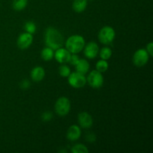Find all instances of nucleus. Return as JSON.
I'll return each instance as SVG.
<instances>
[{
  "label": "nucleus",
  "mask_w": 153,
  "mask_h": 153,
  "mask_svg": "<svg viewBox=\"0 0 153 153\" xmlns=\"http://www.w3.org/2000/svg\"><path fill=\"white\" fill-rule=\"evenodd\" d=\"M45 43L48 47L53 50L62 47L64 44V37L59 31L52 27H49L45 32Z\"/></svg>",
  "instance_id": "obj_1"
},
{
  "label": "nucleus",
  "mask_w": 153,
  "mask_h": 153,
  "mask_svg": "<svg viewBox=\"0 0 153 153\" xmlns=\"http://www.w3.org/2000/svg\"><path fill=\"white\" fill-rule=\"evenodd\" d=\"M66 48L72 54L79 53L85 46V40L81 35H72L65 43Z\"/></svg>",
  "instance_id": "obj_2"
},
{
  "label": "nucleus",
  "mask_w": 153,
  "mask_h": 153,
  "mask_svg": "<svg viewBox=\"0 0 153 153\" xmlns=\"http://www.w3.org/2000/svg\"><path fill=\"white\" fill-rule=\"evenodd\" d=\"M99 40L105 45H109L115 38V31L112 27L104 26L99 32Z\"/></svg>",
  "instance_id": "obj_3"
},
{
  "label": "nucleus",
  "mask_w": 153,
  "mask_h": 153,
  "mask_svg": "<svg viewBox=\"0 0 153 153\" xmlns=\"http://www.w3.org/2000/svg\"><path fill=\"white\" fill-rule=\"evenodd\" d=\"M70 108H71V103H70V100L67 97H60L55 102V111L60 116L67 115L70 112Z\"/></svg>",
  "instance_id": "obj_4"
},
{
  "label": "nucleus",
  "mask_w": 153,
  "mask_h": 153,
  "mask_svg": "<svg viewBox=\"0 0 153 153\" xmlns=\"http://www.w3.org/2000/svg\"><path fill=\"white\" fill-rule=\"evenodd\" d=\"M87 82L90 85V86L93 88H100L104 83V78H103L102 73L98 70H93L89 73L88 76Z\"/></svg>",
  "instance_id": "obj_5"
},
{
  "label": "nucleus",
  "mask_w": 153,
  "mask_h": 153,
  "mask_svg": "<svg viewBox=\"0 0 153 153\" xmlns=\"http://www.w3.org/2000/svg\"><path fill=\"white\" fill-rule=\"evenodd\" d=\"M69 84L75 88H83L87 83V79L85 75L81 74L78 72L70 73L68 76Z\"/></svg>",
  "instance_id": "obj_6"
},
{
  "label": "nucleus",
  "mask_w": 153,
  "mask_h": 153,
  "mask_svg": "<svg viewBox=\"0 0 153 153\" xmlns=\"http://www.w3.org/2000/svg\"><path fill=\"white\" fill-rule=\"evenodd\" d=\"M149 59V55L144 49H140L134 52L133 55V63L137 67L146 65Z\"/></svg>",
  "instance_id": "obj_7"
},
{
  "label": "nucleus",
  "mask_w": 153,
  "mask_h": 153,
  "mask_svg": "<svg viewBox=\"0 0 153 153\" xmlns=\"http://www.w3.org/2000/svg\"><path fill=\"white\" fill-rule=\"evenodd\" d=\"M33 42V36L31 34L25 32L21 34L17 39V46L19 49H28Z\"/></svg>",
  "instance_id": "obj_8"
},
{
  "label": "nucleus",
  "mask_w": 153,
  "mask_h": 153,
  "mask_svg": "<svg viewBox=\"0 0 153 153\" xmlns=\"http://www.w3.org/2000/svg\"><path fill=\"white\" fill-rule=\"evenodd\" d=\"M85 46V48L84 53H85L86 58H89V59H93L98 55L100 49H99L98 45L95 42H90Z\"/></svg>",
  "instance_id": "obj_9"
},
{
  "label": "nucleus",
  "mask_w": 153,
  "mask_h": 153,
  "mask_svg": "<svg viewBox=\"0 0 153 153\" xmlns=\"http://www.w3.org/2000/svg\"><path fill=\"white\" fill-rule=\"evenodd\" d=\"M78 121L80 126L83 128H89L93 126V118L88 112H82L78 116Z\"/></svg>",
  "instance_id": "obj_10"
},
{
  "label": "nucleus",
  "mask_w": 153,
  "mask_h": 153,
  "mask_svg": "<svg viewBox=\"0 0 153 153\" xmlns=\"http://www.w3.org/2000/svg\"><path fill=\"white\" fill-rule=\"evenodd\" d=\"M54 55L58 62H59L60 64H65V63L69 62L71 53L67 49L61 47L56 49V52L54 54Z\"/></svg>",
  "instance_id": "obj_11"
},
{
  "label": "nucleus",
  "mask_w": 153,
  "mask_h": 153,
  "mask_svg": "<svg viewBox=\"0 0 153 153\" xmlns=\"http://www.w3.org/2000/svg\"><path fill=\"white\" fill-rule=\"evenodd\" d=\"M82 131L80 128L76 125H73L69 128L67 133V137L70 141H76L80 137Z\"/></svg>",
  "instance_id": "obj_12"
},
{
  "label": "nucleus",
  "mask_w": 153,
  "mask_h": 153,
  "mask_svg": "<svg viewBox=\"0 0 153 153\" xmlns=\"http://www.w3.org/2000/svg\"><path fill=\"white\" fill-rule=\"evenodd\" d=\"M31 77L34 82H41L45 77V70L42 67H36L31 72Z\"/></svg>",
  "instance_id": "obj_13"
},
{
  "label": "nucleus",
  "mask_w": 153,
  "mask_h": 153,
  "mask_svg": "<svg viewBox=\"0 0 153 153\" xmlns=\"http://www.w3.org/2000/svg\"><path fill=\"white\" fill-rule=\"evenodd\" d=\"M76 72L81 74L85 75L90 69V64L88 61L85 59H80L78 64L76 65Z\"/></svg>",
  "instance_id": "obj_14"
},
{
  "label": "nucleus",
  "mask_w": 153,
  "mask_h": 153,
  "mask_svg": "<svg viewBox=\"0 0 153 153\" xmlns=\"http://www.w3.org/2000/svg\"><path fill=\"white\" fill-rule=\"evenodd\" d=\"M88 6V0H74L73 3V8L77 13H82Z\"/></svg>",
  "instance_id": "obj_15"
},
{
  "label": "nucleus",
  "mask_w": 153,
  "mask_h": 153,
  "mask_svg": "<svg viewBox=\"0 0 153 153\" xmlns=\"http://www.w3.org/2000/svg\"><path fill=\"white\" fill-rule=\"evenodd\" d=\"M27 4H28V0H13L12 5L15 10L20 11L26 7Z\"/></svg>",
  "instance_id": "obj_16"
},
{
  "label": "nucleus",
  "mask_w": 153,
  "mask_h": 153,
  "mask_svg": "<svg viewBox=\"0 0 153 153\" xmlns=\"http://www.w3.org/2000/svg\"><path fill=\"white\" fill-rule=\"evenodd\" d=\"M54 56V52H53V49H52L51 48L49 47H46L44 48V49L42 50L41 52V57L44 61H50L53 58Z\"/></svg>",
  "instance_id": "obj_17"
},
{
  "label": "nucleus",
  "mask_w": 153,
  "mask_h": 153,
  "mask_svg": "<svg viewBox=\"0 0 153 153\" xmlns=\"http://www.w3.org/2000/svg\"><path fill=\"white\" fill-rule=\"evenodd\" d=\"M71 151L73 153H88L89 152L86 146L82 143H78V144L74 145L72 147Z\"/></svg>",
  "instance_id": "obj_18"
},
{
  "label": "nucleus",
  "mask_w": 153,
  "mask_h": 153,
  "mask_svg": "<svg viewBox=\"0 0 153 153\" xmlns=\"http://www.w3.org/2000/svg\"><path fill=\"white\" fill-rule=\"evenodd\" d=\"M96 68H97V70H98L100 73H104V72L107 71V70L108 69V64L106 60L102 59L97 63Z\"/></svg>",
  "instance_id": "obj_19"
},
{
  "label": "nucleus",
  "mask_w": 153,
  "mask_h": 153,
  "mask_svg": "<svg viewBox=\"0 0 153 153\" xmlns=\"http://www.w3.org/2000/svg\"><path fill=\"white\" fill-rule=\"evenodd\" d=\"M100 58L103 60H106L107 61L108 59L111 57L112 55V51L110 48L108 47H103L102 49L100 50Z\"/></svg>",
  "instance_id": "obj_20"
},
{
  "label": "nucleus",
  "mask_w": 153,
  "mask_h": 153,
  "mask_svg": "<svg viewBox=\"0 0 153 153\" xmlns=\"http://www.w3.org/2000/svg\"><path fill=\"white\" fill-rule=\"evenodd\" d=\"M24 28H25V30L26 31V32L33 34L35 33L37 27H36V25L34 22H31V21H28V22H26L25 23Z\"/></svg>",
  "instance_id": "obj_21"
},
{
  "label": "nucleus",
  "mask_w": 153,
  "mask_h": 153,
  "mask_svg": "<svg viewBox=\"0 0 153 153\" xmlns=\"http://www.w3.org/2000/svg\"><path fill=\"white\" fill-rule=\"evenodd\" d=\"M58 71H59L60 76H62V77H68L70 73H70V67L67 65H64V64H63L59 67Z\"/></svg>",
  "instance_id": "obj_22"
},
{
  "label": "nucleus",
  "mask_w": 153,
  "mask_h": 153,
  "mask_svg": "<svg viewBox=\"0 0 153 153\" xmlns=\"http://www.w3.org/2000/svg\"><path fill=\"white\" fill-rule=\"evenodd\" d=\"M52 117H53V115H52L51 112L46 111L42 114L41 119L43 122H49V121H50L52 119Z\"/></svg>",
  "instance_id": "obj_23"
},
{
  "label": "nucleus",
  "mask_w": 153,
  "mask_h": 153,
  "mask_svg": "<svg viewBox=\"0 0 153 153\" xmlns=\"http://www.w3.org/2000/svg\"><path fill=\"white\" fill-rule=\"evenodd\" d=\"M79 60L80 59H79V56H78L76 54H73V55H71V56H70V60H69V62H70L72 65L76 66V64H78V62L79 61Z\"/></svg>",
  "instance_id": "obj_24"
},
{
  "label": "nucleus",
  "mask_w": 153,
  "mask_h": 153,
  "mask_svg": "<svg viewBox=\"0 0 153 153\" xmlns=\"http://www.w3.org/2000/svg\"><path fill=\"white\" fill-rule=\"evenodd\" d=\"M96 139H97V137L94 133H88L86 135V140L89 143H94L96 141Z\"/></svg>",
  "instance_id": "obj_25"
},
{
  "label": "nucleus",
  "mask_w": 153,
  "mask_h": 153,
  "mask_svg": "<svg viewBox=\"0 0 153 153\" xmlns=\"http://www.w3.org/2000/svg\"><path fill=\"white\" fill-rule=\"evenodd\" d=\"M30 86H31V83H30L29 81L27 80V79H25V80H23L20 83V87L22 89L27 90L30 88Z\"/></svg>",
  "instance_id": "obj_26"
},
{
  "label": "nucleus",
  "mask_w": 153,
  "mask_h": 153,
  "mask_svg": "<svg viewBox=\"0 0 153 153\" xmlns=\"http://www.w3.org/2000/svg\"><path fill=\"white\" fill-rule=\"evenodd\" d=\"M146 51L149 53V56H152L153 55V43L150 42L149 43H148L147 46H146Z\"/></svg>",
  "instance_id": "obj_27"
},
{
  "label": "nucleus",
  "mask_w": 153,
  "mask_h": 153,
  "mask_svg": "<svg viewBox=\"0 0 153 153\" xmlns=\"http://www.w3.org/2000/svg\"><path fill=\"white\" fill-rule=\"evenodd\" d=\"M91 1H92V0H91Z\"/></svg>",
  "instance_id": "obj_28"
}]
</instances>
